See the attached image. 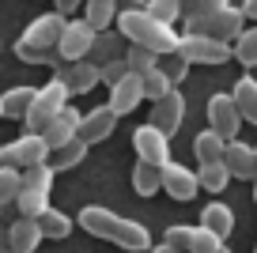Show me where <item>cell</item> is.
<instances>
[{
  "mask_svg": "<svg viewBox=\"0 0 257 253\" xmlns=\"http://www.w3.org/2000/svg\"><path fill=\"white\" fill-rule=\"evenodd\" d=\"M49 155V148L42 144V136L34 133H23L19 140H8V144H0V166H8V170H31V166H42Z\"/></svg>",
  "mask_w": 257,
  "mask_h": 253,
  "instance_id": "8992f818",
  "label": "cell"
},
{
  "mask_svg": "<svg viewBox=\"0 0 257 253\" xmlns=\"http://www.w3.org/2000/svg\"><path fill=\"white\" fill-rule=\"evenodd\" d=\"M133 151H137V163H148L159 170V166L170 163V136H163L152 125H140L133 133Z\"/></svg>",
  "mask_w": 257,
  "mask_h": 253,
  "instance_id": "9c48e42d",
  "label": "cell"
},
{
  "mask_svg": "<svg viewBox=\"0 0 257 253\" xmlns=\"http://www.w3.org/2000/svg\"><path fill=\"white\" fill-rule=\"evenodd\" d=\"M227 182H231V174H227V166L223 163H204L201 170H197V185L208 193H223Z\"/></svg>",
  "mask_w": 257,
  "mask_h": 253,
  "instance_id": "f1b7e54d",
  "label": "cell"
},
{
  "mask_svg": "<svg viewBox=\"0 0 257 253\" xmlns=\"http://www.w3.org/2000/svg\"><path fill=\"white\" fill-rule=\"evenodd\" d=\"M152 253H174V249H170L167 242H159V245H152Z\"/></svg>",
  "mask_w": 257,
  "mask_h": 253,
  "instance_id": "ee69618b",
  "label": "cell"
},
{
  "mask_svg": "<svg viewBox=\"0 0 257 253\" xmlns=\"http://www.w3.org/2000/svg\"><path fill=\"white\" fill-rule=\"evenodd\" d=\"M0 245H8V227L0 223Z\"/></svg>",
  "mask_w": 257,
  "mask_h": 253,
  "instance_id": "f6af8a7d",
  "label": "cell"
},
{
  "mask_svg": "<svg viewBox=\"0 0 257 253\" xmlns=\"http://www.w3.org/2000/svg\"><path fill=\"white\" fill-rule=\"evenodd\" d=\"M231 102H234V110H238V117H242V121L257 125V79H253V76L234 79V87H231Z\"/></svg>",
  "mask_w": 257,
  "mask_h": 253,
  "instance_id": "d6986e66",
  "label": "cell"
},
{
  "mask_svg": "<svg viewBox=\"0 0 257 253\" xmlns=\"http://www.w3.org/2000/svg\"><path fill=\"white\" fill-rule=\"evenodd\" d=\"M159 189L163 193H170L174 200H193L197 197V170H189L185 163H174L170 159L167 166H159Z\"/></svg>",
  "mask_w": 257,
  "mask_h": 253,
  "instance_id": "30bf717a",
  "label": "cell"
},
{
  "mask_svg": "<svg viewBox=\"0 0 257 253\" xmlns=\"http://www.w3.org/2000/svg\"><path fill=\"white\" fill-rule=\"evenodd\" d=\"M34 91H38V87H31V83L12 87L8 95L0 98V113L12 117V121H27V113H31V106H34Z\"/></svg>",
  "mask_w": 257,
  "mask_h": 253,
  "instance_id": "ffe728a7",
  "label": "cell"
},
{
  "mask_svg": "<svg viewBox=\"0 0 257 253\" xmlns=\"http://www.w3.org/2000/svg\"><path fill=\"white\" fill-rule=\"evenodd\" d=\"M133 189L140 193V197H155L159 193V170L148 163H137L133 166Z\"/></svg>",
  "mask_w": 257,
  "mask_h": 253,
  "instance_id": "1f68e13d",
  "label": "cell"
},
{
  "mask_svg": "<svg viewBox=\"0 0 257 253\" xmlns=\"http://www.w3.org/2000/svg\"><path fill=\"white\" fill-rule=\"evenodd\" d=\"M163 242H167L174 253H193V227L189 223H170Z\"/></svg>",
  "mask_w": 257,
  "mask_h": 253,
  "instance_id": "e575fe53",
  "label": "cell"
},
{
  "mask_svg": "<svg viewBox=\"0 0 257 253\" xmlns=\"http://www.w3.org/2000/svg\"><path fill=\"white\" fill-rule=\"evenodd\" d=\"M140 87H144V98H152V102H159L163 95H170V79L163 76L159 68H152V72H144V76H140Z\"/></svg>",
  "mask_w": 257,
  "mask_h": 253,
  "instance_id": "836d02e7",
  "label": "cell"
},
{
  "mask_svg": "<svg viewBox=\"0 0 257 253\" xmlns=\"http://www.w3.org/2000/svg\"><path fill=\"white\" fill-rule=\"evenodd\" d=\"M12 204L19 208V219H31V223H38L42 215L49 212V193H34V189H19L16 193V200Z\"/></svg>",
  "mask_w": 257,
  "mask_h": 253,
  "instance_id": "d4e9b609",
  "label": "cell"
},
{
  "mask_svg": "<svg viewBox=\"0 0 257 253\" xmlns=\"http://www.w3.org/2000/svg\"><path fill=\"white\" fill-rule=\"evenodd\" d=\"M253 159H257V144H253Z\"/></svg>",
  "mask_w": 257,
  "mask_h": 253,
  "instance_id": "c3c4849f",
  "label": "cell"
},
{
  "mask_svg": "<svg viewBox=\"0 0 257 253\" xmlns=\"http://www.w3.org/2000/svg\"><path fill=\"white\" fill-rule=\"evenodd\" d=\"M159 72L170 79V87H178V83H182V79L189 76V64H185L178 53H170V57H163V61H159Z\"/></svg>",
  "mask_w": 257,
  "mask_h": 253,
  "instance_id": "74e56055",
  "label": "cell"
},
{
  "mask_svg": "<svg viewBox=\"0 0 257 253\" xmlns=\"http://www.w3.org/2000/svg\"><path fill=\"white\" fill-rule=\"evenodd\" d=\"M197 227H204V230H212L216 238H231V230H234V212H231V204H223V200H212V204H204V212H201V223Z\"/></svg>",
  "mask_w": 257,
  "mask_h": 253,
  "instance_id": "ac0fdd59",
  "label": "cell"
},
{
  "mask_svg": "<svg viewBox=\"0 0 257 253\" xmlns=\"http://www.w3.org/2000/svg\"><path fill=\"white\" fill-rule=\"evenodd\" d=\"M38 242H42L38 223L16 219V223L8 227V253H34V249H38Z\"/></svg>",
  "mask_w": 257,
  "mask_h": 253,
  "instance_id": "44dd1931",
  "label": "cell"
},
{
  "mask_svg": "<svg viewBox=\"0 0 257 253\" xmlns=\"http://www.w3.org/2000/svg\"><path fill=\"white\" fill-rule=\"evenodd\" d=\"M113 129H117V117H113L110 106H95V110H87L80 117V129H76V140L80 144H102L113 136Z\"/></svg>",
  "mask_w": 257,
  "mask_h": 253,
  "instance_id": "4fadbf2b",
  "label": "cell"
},
{
  "mask_svg": "<svg viewBox=\"0 0 257 253\" xmlns=\"http://www.w3.org/2000/svg\"><path fill=\"white\" fill-rule=\"evenodd\" d=\"M38 230H42V238L61 242V238L72 234V215H64V212H57V208H49V212L38 219Z\"/></svg>",
  "mask_w": 257,
  "mask_h": 253,
  "instance_id": "4316f807",
  "label": "cell"
},
{
  "mask_svg": "<svg viewBox=\"0 0 257 253\" xmlns=\"http://www.w3.org/2000/svg\"><path fill=\"white\" fill-rule=\"evenodd\" d=\"M91 46H95V31H91L83 19H72V23H64V31H61V42H57V57H61V64L87 61Z\"/></svg>",
  "mask_w": 257,
  "mask_h": 253,
  "instance_id": "ba28073f",
  "label": "cell"
},
{
  "mask_svg": "<svg viewBox=\"0 0 257 253\" xmlns=\"http://www.w3.org/2000/svg\"><path fill=\"white\" fill-rule=\"evenodd\" d=\"M231 0H182V19L189 23V19H197V16H208V12H216V8H227Z\"/></svg>",
  "mask_w": 257,
  "mask_h": 253,
  "instance_id": "d590c367",
  "label": "cell"
},
{
  "mask_svg": "<svg viewBox=\"0 0 257 253\" xmlns=\"http://www.w3.org/2000/svg\"><path fill=\"white\" fill-rule=\"evenodd\" d=\"M128 76V68H125V61H110V64H102L98 68V83H106V87H113V83H121V79Z\"/></svg>",
  "mask_w": 257,
  "mask_h": 253,
  "instance_id": "ab89813d",
  "label": "cell"
},
{
  "mask_svg": "<svg viewBox=\"0 0 257 253\" xmlns=\"http://www.w3.org/2000/svg\"><path fill=\"white\" fill-rule=\"evenodd\" d=\"M87 151H91L87 144L72 140V144H64V148H53V151H49V155H46V166L53 170V174H57V170H72V166H80L83 159H87Z\"/></svg>",
  "mask_w": 257,
  "mask_h": 253,
  "instance_id": "603a6c76",
  "label": "cell"
},
{
  "mask_svg": "<svg viewBox=\"0 0 257 253\" xmlns=\"http://www.w3.org/2000/svg\"><path fill=\"white\" fill-rule=\"evenodd\" d=\"M231 57L246 68H257V27H246L238 38L231 42Z\"/></svg>",
  "mask_w": 257,
  "mask_h": 253,
  "instance_id": "484cf974",
  "label": "cell"
},
{
  "mask_svg": "<svg viewBox=\"0 0 257 253\" xmlns=\"http://www.w3.org/2000/svg\"><path fill=\"white\" fill-rule=\"evenodd\" d=\"M64 106H68V91H64V83H61V79H49L46 87L34 91V106H31V113H27V133L42 136V129H46Z\"/></svg>",
  "mask_w": 257,
  "mask_h": 253,
  "instance_id": "5b68a950",
  "label": "cell"
},
{
  "mask_svg": "<svg viewBox=\"0 0 257 253\" xmlns=\"http://www.w3.org/2000/svg\"><path fill=\"white\" fill-rule=\"evenodd\" d=\"M0 253H8V245H0Z\"/></svg>",
  "mask_w": 257,
  "mask_h": 253,
  "instance_id": "7dc6e473",
  "label": "cell"
},
{
  "mask_svg": "<svg viewBox=\"0 0 257 253\" xmlns=\"http://www.w3.org/2000/svg\"><path fill=\"white\" fill-rule=\"evenodd\" d=\"M178 57H182L185 64H223L231 61V46H223V42H212V38H197V34H178Z\"/></svg>",
  "mask_w": 257,
  "mask_h": 253,
  "instance_id": "52a82bcc",
  "label": "cell"
},
{
  "mask_svg": "<svg viewBox=\"0 0 257 253\" xmlns=\"http://www.w3.org/2000/svg\"><path fill=\"white\" fill-rule=\"evenodd\" d=\"M140 102H144V87H140V76H133V72H128L121 83H113V87H110V102H106V106L113 110V117H125V113H133Z\"/></svg>",
  "mask_w": 257,
  "mask_h": 253,
  "instance_id": "e0dca14e",
  "label": "cell"
},
{
  "mask_svg": "<svg viewBox=\"0 0 257 253\" xmlns=\"http://www.w3.org/2000/svg\"><path fill=\"white\" fill-rule=\"evenodd\" d=\"M53 4H57V16H64V19L80 8V0H53Z\"/></svg>",
  "mask_w": 257,
  "mask_h": 253,
  "instance_id": "b9f144b4",
  "label": "cell"
},
{
  "mask_svg": "<svg viewBox=\"0 0 257 253\" xmlns=\"http://www.w3.org/2000/svg\"><path fill=\"white\" fill-rule=\"evenodd\" d=\"M193 253H227V249H223V238H216L204 227H193Z\"/></svg>",
  "mask_w": 257,
  "mask_h": 253,
  "instance_id": "8d00e7d4",
  "label": "cell"
},
{
  "mask_svg": "<svg viewBox=\"0 0 257 253\" xmlns=\"http://www.w3.org/2000/svg\"><path fill=\"white\" fill-rule=\"evenodd\" d=\"M117 57H121V49H117V38H113V31H106V34H95V46H91L87 61L95 64V68H102V64L117 61Z\"/></svg>",
  "mask_w": 257,
  "mask_h": 253,
  "instance_id": "83f0119b",
  "label": "cell"
},
{
  "mask_svg": "<svg viewBox=\"0 0 257 253\" xmlns=\"http://www.w3.org/2000/svg\"><path fill=\"white\" fill-rule=\"evenodd\" d=\"M0 117H4V113H0Z\"/></svg>",
  "mask_w": 257,
  "mask_h": 253,
  "instance_id": "681fc988",
  "label": "cell"
},
{
  "mask_svg": "<svg viewBox=\"0 0 257 253\" xmlns=\"http://www.w3.org/2000/svg\"><path fill=\"white\" fill-rule=\"evenodd\" d=\"M182 121H185V95L178 87L170 91V95H163L159 102H152V121H148V125L159 129L163 136H174L178 129H182Z\"/></svg>",
  "mask_w": 257,
  "mask_h": 253,
  "instance_id": "8fae6325",
  "label": "cell"
},
{
  "mask_svg": "<svg viewBox=\"0 0 257 253\" xmlns=\"http://www.w3.org/2000/svg\"><path fill=\"white\" fill-rule=\"evenodd\" d=\"M68 19L57 16V12H49V16H38L31 27L23 31V38L16 42V53L19 61L27 64H61V57H57V42H61V31Z\"/></svg>",
  "mask_w": 257,
  "mask_h": 253,
  "instance_id": "3957f363",
  "label": "cell"
},
{
  "mask_svg": "<svg viewBox=\"0 0 257 253\" xmlns=\"http://www.w3.org/2000/svg\"><path fill=\"white\" fill-rule=\"evenodd\" d=\"M19 193V170H8V166H0V204H12Z\"/></svg>",
  "mask_w": 257,
  "mask_h": 253,
  "instance_id": "f35d334b",
  "label": "cell"
},
{
  "mask_svg": "<svg viewBox=\"0 0 257 253\" xmlns=\"http://www.w3.org/2000/svg\"><path fill=\"white\" fill-rule=\"evenodd\" d=\"M117 31L128 38V46H140V49H152L155 57H170L178 49V31L167 23H159V19H152L144 8H125L117 12Z\"/></svg>",
  "mask_w": 257,
  "mask_h": 253,
  "instance_id": "7a4b0ae2",
  "label": "cell"
},
{
  "mask_svg": "<svg viewBox=\"0 0 257 253\" xmlns=\"http://www.w3.org/2000/svg\"><path fill=\"white\" fill-rule=\"evenodd\" d=\"M80 227L87 230V234H95V238H106V242L128 249V253L152 249V230H148L144 223L125 219V215L110 212V208H102V204H87L83 208L80 212Z\"/></svg>",
  "mask_w": 257,
  "mask_h": 253,
  "instance_id": "6da1fadb",
  "label": "cell"
},
{
  "mask_svg": "<svg viewBox=\"0 0 257 253\" xmlns=\"http://www.w3.org/2000/svg\"><path fill=\"white\" fill-rule=\"evenodd\" d=\"M253 204H257V182H253Z\"/></svg>",
  "mask_w": 257,
  "mask_h": 253,
  "instance_id": "bcb514c9",
  "label": "cell"
},
{
  "mask_svg": "<svg viewBox=\"0 0 257 253\" xmlns=\"http://www.w3.org/2000/svg\"><path fill=\"white\" fill-rule=\"evenodd\" d=\"M16 219H19V208L16 204H0V223H4V227H12Z\"/></svg>",
  "mask_w": 257,
  "mask_h": 253,
  "instance_id": "60d3db41",
  "label": "cell"
},
{
  "mask_svg": "<svg viewBox=\"0 0 257 253\" xmlns=\"http://www.w3.org/2000/svg\"><path fill=\"white\" fill-rule=\"evenodd\" d=\"M53 79H61L68 98L72 95H87L91 87H98V68L91 61H76V64H57L53 68Z\"/></svg>",
  "mask_w": 257,
  "mask_h": 253,
  "instance_id": "5bb4252c",
  "label": "cell"
},
{
  "mask_svg": "<svg viewBox=\"0 0 257 253\" xmlns=\"http://www.w3.org/2000/svg\"><path fill=\"white\" fill-rule=\"evenodd\" d=\"M144 12H148L152 19H159V23L174 27L178 19H182V0H148Z\"/></svg>",
  "mask_w": 257,
  "mask_h": 253,
  "instance_id": "d6a6232c",
  "label": "cell"
},
{
  "mask_svg": "<svg viewBox=\"0 0 257 253\" xmlns=\"http://www.w3.org/2000/svg\"><path fill=\"white\" fill-rule=\"evenodd\" d=\"M223 148H227V140L223 136H216L212 129H204V133H197L193 136V155H197V163H223Z\"/></svg>",
  "mask_w": 257,
  "mask_h": 253,
  "instance_id": "cb8c5ba5",
  "label": "cell"
},
{
  "mask_svg": "<svg viewBox=\"0 0 257 253\" xmlns=\"http://www.w3.org/2000/svg\"><path fill=\"white\" fill-rule=\"evenodd\" d=\"M19 189H34V193H53V170L46 163L42 166H31L19 174Z\"/></svg>",
  "mask_w": 257,
  "mask_h": 253,
  "instance_id": "4dcf8cb0",
  "label": "cell"
},
{
  "mask_svg": "<svg viewBox=\"0 0 257 253\" xmlns=\"http://www.w3.org/2000/svg\"><path fill=\"white\" fill-rule=\"evenodd\" d=\"M208 129L216 136H223V140H238L242 117H238V110H234L231 95H223V91L208 98Z\"/></svg>",
  "mask_w": 257,
  "mask_h": 253,
  "instance_id": "7c38bea8",
  "label": "cell"
},
{
  "mask_svg": "<svg viewBox=\"0 0 257 253\" xmlns=\"http://www.w3.org/2000/svg\"><path fill=\"white\" fill-rule=\"evenodd\" d=\"M117 19V0H83V23L95 34H106Z\"/></svg>",
  "mask_w": 257,
  "mask_h": 253,
  "instance_id": "7402d4cb",
  "label": "cell"
},
{
  "mask_svg": "<svg viewBox=\"0 0 257 253\" xmlns=\"http://www.w3.org/2000/svg\"><path fill=\"white\" fill-rule=\"evenodd\" d=\"M76 129H80V110L64 106V110L57 113V117L49 121L46 129H42V144H46L49 151H53V148H64V144H72V140H76Z\"/></svg>",
  "mask_w": 257,
  "mask_h": 253,
  "instance_id": "2e32d148",
  "label": "cell"
},
{
  "mask_svg": "<svg viewBox=\"0 0 257 253\" xmlns=\"http://www.w3.org/2000/svg\"><path fill=\"white\" fill-rule=\"evenodd\" d=\"M242 31H246V19H242V12L234 8V4L216 8V12H208V16H197V19H189V23H185V34L212 38V42H223V46H231Z\"/></svg>",
  "mask_w": 257,
  "mask_h": 253,
  "instance_id": "277c9868",
  "label": "cell"
},
{
  "mask_svg": "<svg viewBox=\"0 0 257 253\" xmlns=\"http://www.w3.org/2000/svg\"><path fill=\"white\" fill-rule=\"evenodd\" d=\"M242 19H253V23H257V0H242Z\"/></svg>",
  "mask_w": 257,
  "mask_h": 253,
  "instance_id": "7bdbcfd3",
  "label": "cell"
},
{
  "mask_svg": "<svg viewBox=\"0 0 257 253\" xmlns=\"http://www.w3.org/2000/svg\"><path fill=\"white\" fill-rule=\"evenodd\" d=\"M121 61H125V68L133 72V76H144V72L159 68V57H155L152 49H140V46H128L125 53H121Z\"/></svg>",
  "mask_w": 257,
  "mask_h": 253,
  "instance_id": "f546056e",
  "label": "cell"
},
{
  "mask_svg": "<svg viewBox=\"0 0 257 253\" xmlns=\"http://www.w3.org/2000/svg\"><path fill=\"white\" fill-rule=\"evenodd\" d=\"M223 166L231 178H242V182H257V159H253V144L246 140H227L223 148Z\"/></svg>",
  "mask_w": 257,
  "mask_h": 253,
  "instance_id": "9a60e30c",
  "label": "cell"
}]
</instances>
